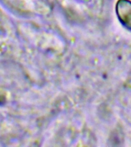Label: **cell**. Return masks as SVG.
Listing matches in <instances>:
<instances>
[{
	"instance_id": "obj_1",
	"label": "cell",
	"mask_w": 131,
	"mask_h": 147,
	"mask_svg": "<svg viewBox=\"0 0 131 147\" xmlns=\"http://www.w3.org/2000/svg\"><path fill=\"white\" fill-rule=\"evenodd\" d=\"M116 12L120 22L131 31V1L118 0L116 4Z\"/></svg>"
}]
</instances>
